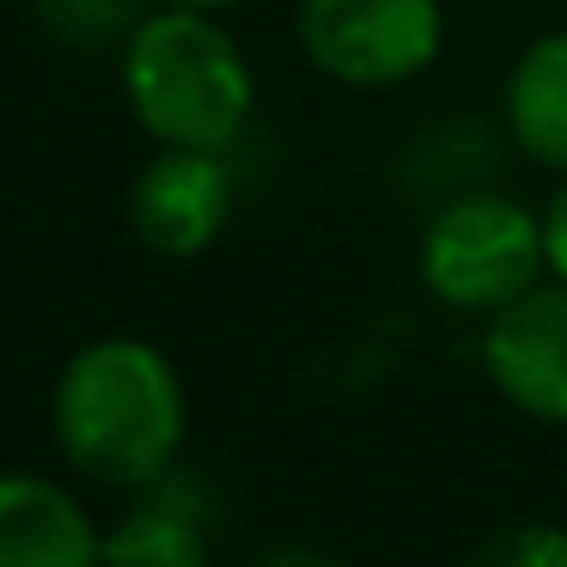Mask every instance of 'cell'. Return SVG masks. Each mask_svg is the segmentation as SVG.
I'll list each match as a JSON object with an SVG mask.
<instances>
[{
	"instance_id": "cell-4",
	"label": "cell",
	"mask_w": 567,
	"mask_h": 567,
	"mask_svg": "<svg viewBox=\"0 0 567 567\" xmlns=\"http://www.w3.org/2000/svg\"><path fill=\"white\" fill-rule=\"evenodd\" d=\"M293 38L323 80L354 92H391L440 62L445 7L440 0H299Z\"/></svg>"
},
{
	"instance_id": "cell-9",
	"label": "cell",
	"mask_w": 567,
	"mask_h": 567,
	"mask_svg": "<svg viewBox=\"0 0 567 567\" xmlns=\"http://www.w3.org/2000/svg\"><path fill=\"white\" fill-rule=\"evenodd\" d=\"M506 135L530 165L567 177V31H543L506 74Z\"/></svg>"
},
{
	"instance_id": "cell-12",
	"label": "cell",
	"mask_w": 567,
	"mask_h": 567,
	"mask_svg": "<svg viewBox=\"0 0 567 567\" xmlns=\"http://www.w3.org/2000/svg\"><path fill=\"white\" fill-rule=\"evenodd\" d=\"M543 245H549V275L567 281V177H555V196L543 202Z\"/></svg>"
},
{
	"instance_id": "cell-2",
	"label": "cell",
	"mask_w": 567,
	"mask_h": 567,
	"mask_svg": "<svg viewBox=\"0 0 567 567\" xmlns=\"http://www.w3.org/2000/svg\"><path fill=\"white\" fill-rule=\"evenodd\" d=\"M123 99L153 147H214L233 153L257 111V74L214 13L153 7L135 38L116 50Z\"/></svg>"
},
{
	"instance_id": "cell-10",
	"label": "cell",
	"mask_w": 567,
	"mask_h": 567,
	"mask_svg": "<svg viewBox=\"0 0 567 567\" xmlns=\"http://www.w3.org/2000/svg\"><path fill=\"white\" fill-rule=\"evenodd\" d=\"M153 7L159 0H38V25L62 50L99 55V50H123Z\"/></svg>"
},
{
	"instance_id": "cell-6",
	"label": "cell",
	"mask_w": 567,
	"mask_h": 567,
	"mask_svg": "<svg viewBox=\"0 0 567 567\" xmlns=\"http://www.w3.org/2000/svg\"><path fill=\"white\" fill-rule=\"evenodd\" d=\"M482 372L525 421L567 427V281H537L482 318Z\"/></svg>"
},
{
	"instance_id": "cell-3",
	"label": "cell",
	"mask_w": 567,
	"mask_h": 567,
	"mask_svg": "<svg viewBox=\"0 0 567 567\" xmlns=\"http://www.w3.org/2000/svg\"><path fill=\"white\" fill-rule=\"evenodd\" d=\"M421 287L445 311H488L513 306L537 281H549V245H543V208H525L513 196H452L427 214L415 250Z\"/></svg>"
},
{
	"instance_id": "cell-8",
	"label": "cell",
	"mask_w": 567,
	"mask_h": 567,
	"mask_svg": "<svg viewBox=\"0 0 567 567\" xmlns=\"http://www.w3.org/2000/svg\"><path fill=\"white\" fill-rule=\"evenodd\" d=\"M0 567H104V525L68 482L7 470L0 476Z\"/></svg>"
},
{
	"instance_id": "cell-13",
	"label": "cell",
	"mask_w": 567,
	"mask_h": 567,
	"mask_svg": "<svg viewBox=\"0 0 567 567\" xmlns=\"http://www.w3.org/2000/svg\"><path fill=\"white\" fill-rule=\"evenodd\" d=\"M250 567H348V561H342V555H330V549H318V543L287 537V543H275V549H262Z\"/></svg>"
},
{
	"instance_id": "cell-1",
	"label": "cell",
	"mask_w": 567,
	"mask_h": 567,
	"mask_svg": "<svg viewBox=\"0 0 567 567\" xmlns=\"http://www.w3.org/2000/svg\"><path fill=\"white\" fill-rule=\"evenodd\" d=\"M50 433L92 488L135 494L159 482L189 440V396L172 354L147 336H92L55 372Z\"/></svg>"
},
{
	"instance_id": "cell-7",
	"label": "cell",
	"mask_w": 567,
	"mask_h": 567,
	"mask_svg": "<svg viewBox=\"0 0 567 567\" xmlns=\"http://www.w3.org/2000/svg\"><path fill=\"white\" fill-rule=\"evenodd\" d=\"M220 537V494L196 470L172 464L159 482L128 494L104 525V567H208Z\"/></svg>"
},
{
	"instance_id": "cell-11",
	"label": "cell",
	"mask_w": 567,
	"mask_h": 567,
	"mask_svg": "<svg viewBox=\"0 0 567 567\" xmlns=\"http://www.w3.org/2000/svg\"><path fill=\"white\" fill-rule=\"evenodd\" d=\"M457 567H567V525L549 518H506L482 530Z\"/></svg>"
},
{
	"instance_id": "cell-14",
	"label": "cell",
	"mask_w": 567,
	"mask_h": 567,
	"mask_svg": "<svg viewBox=\"0 0 567 567\" xmlns=\"http://www.w3.org/2000/svg\"><path fill=\"white\" fill-rule=\"evenodd\" d=\"M159 7H196V13H226L238 0H159Z\"/></svg>"
},
{
	"instance_id": "cell-5",
	"label": "cell",
	"mask_w": 567,
	"mask_h": 567,
	"mask_svg": "<svg viewBox=\"0 0 567 567\" xmlns=\"http://www.w3.org/2000/svg\"><path fill=\"white\" fill-rule=\"evenodd\" d=\"M233 165L214 147H159L128 184V233L147 257L189 262L233 220Z\"/></svg>"
}]
</instances>
